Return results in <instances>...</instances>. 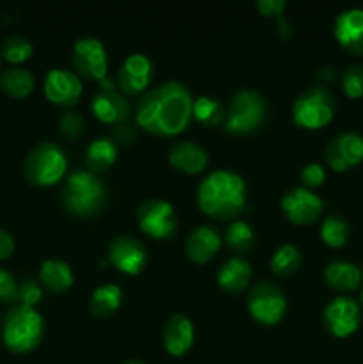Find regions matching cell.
Instances as JSON below:
<instances>
[{
	"mask_svg": "<svg viewBox=\"0 0 363 364\" xmlns=\"http://www.w3.org/2000/svg\"><path fill=\"white\" fill-rule=\"evenodd\" d=\"M363 274L356 263L347 259H331L324 267V281L338 291H352L362 284Z\"/></svg>",
	"mask_w": 363,
	"mask_h": 364,
	"instance_id": "23",
	"label": "cell"
},
{
	"mask_svg": "<svg viewBox=\"0 0 363 364\" xmlns=\"http://www.w3.org/2000/svg\"><path fill=\"white\" fill-rule=\"evenodd\" d=\"M194 323L184 313H174L166 320L162 329L164 350L173 358H182L194 345Z\"/></svg>",
	"mask_w": 363,
	"mask_h": 364,
	"instance_id": "18",
	"label": "cell"
},
{
	"mask_svg": "<svg viewBox=\"0 0 363 364\" xmlns=\"http://www.w3.org/2000/svg\"><path fill=\"white\" fill-rule=\"evenodd\" d=\"M324 181H326V169H324L322 164L308 162L301 169L302 187L310 188V191H315V188L322 187Z\"/></svg>",
	"mask_w": 363,
	"mask_h": 364,
	"instance_id": "34",
	"label": "cell"
},
{
	"mask_svg": "<svg viewBox=\"0 0 363 364\" xmlns=\"http://www.w3.org/2000/svg\"><path fill=\"white\" fill-rule=\"evenodd\" d=\"M23 174L34 187H52L68 176V156L59 144L43 141L27 153Z\"/></svg>",
	"mask_w": 363,
	"mask_h": 364,
	"instance_id": "5",
	"label": "cell"
},
{
	"mask_svg": "<svg viewBox=\"0 0 363 364\" xmlns=\"http://www.w3.org/2000/svg\"><path fill=\"white\" fill-rule=\"evenodd\" d=\"M110 265L127 276H137L148 263V251L139 238L132 235H120L112 238L107 249Z\"/></svg>",
	"mask_w": 363,
	"mask_h": 364,
	"instance_id": "14",
	"label": "cell"
},
{
	"mask_svg": "<svg viewBox=\"0 0 363 364\" xmlns=\"http://www.w3.org/2000/svg\"><path fill=\"white\" fill-rule=\"evenodd\" d=\"M39 281L46 290L53 294H64L75 283V274L71 265L64 259L46 258L39 267Z\"/></svg>",
	"mask_w": 363,
	"mask_h": 364,
	"instance_id": "24",
	"label": "cell"
},
{
	"mask_svg": "<svg viewBox=\"0 0 363 364\" xmlns=\"http://www.w3.org/2000/svg\"><path fill=\"white\" fill-rule=\"evenodd\" d=\"M327 166L337 173H345L363 160V135L354 130L335 135L324 149Z\"/></svg>",
	"mask_w": 363,
	"mask_h": 364,
	"instance_id": "15",
	"label": "cell"
},
{
	"mask_svg": "<svg viewBox=\"0 0 363 364\" xmlns=\"http://www.w3.org/2000/svg\"><path fill=\"white\" fill-rule=\"evenodd\" d=\"M167 160L180 173L201 174L210 164V153L194 141H178L167 151Z\"/></svg>",
	"mask_w": 363,
	"mask_h": 364,
	"instance_id": "20",
	"label": "cell"
},
{
	"mask_svg": "<svg viewBox=\"0 0 363 364\" xmlns=\"http://www.w3.org/2000/svg\"><path fill=\"white\" fill-rule=\"evenodd\" d=\"M59 128L60 132H63V135H66V137H78V135L84 132V117L80 116V112L66 110V112L59 117Z\"/></svg>",
	"mask_w": 363,
	"mask_h": 364,
	"instance_id": "35",
	"label": "cell"
},
{
	"mask_svg": "<svg viewBox=\"0 0 363 364\" xmlns=\"http://www.w3.org/2000/svg\"><path fill=\"white\" fill-rule=\"evenodd\" d=\"M36 87V78L31 70L21 66H9L0 71V89L11 98H25Z\"/></svg>",
	"mask_w": 363,
	"mask_h": 364,
	"instance_id": "27",
	"label": "cell"
},
{
	"mask_svg": "<svg viewBox=\"0 0 363 364\" xmlns=\"http://www.w3.org/2000/svg\"><path fill=\"white\" fill-rule=\"evenodd\" d=\"M123 364H146V363L141 361V359H128V361H125Z\"/></svg>",
	"mask_w": 363,
	"mask_h": 364,
	"instance_id": "40",
	"label": "cell"
},
{
	"mask_svg": "<svg viewBox=\"0 0 363 364\" xmlns=\"http://www.w3.org/2000/svg\"><path fill=\"white\" fill-rule=\"evenodd\" d=\"M246 308H248L249 316L260 326L273 327L283 320L288 301L280 284L273 281H260L249 288Z\"/></svg>",
	"mask_w": 363,
	"mask_h": 364,
	"instance_id": "8",
	"label": "cell"
},
{
	"mask_svg": "<svg viewBox=\"0 0 363 364\" xmlns=\"http://www.w3.org/2000/svg\"><path fill=\"white\" fill-rule=\"evenodd\" d=\"M333 34L338 45L352 57H363V9L349 7L335 18Z\"/></svg>",
	"mask_w": 363,
	"mask_h": 364,
	"instance_id": "17",
	"label": "cell"
},
{
	"mask_svg": "<svg viewBox=\"0 0 363 364\" xmlns=\"http://www.w3.org/2000/svg\"><path fill=\"white\" fill-rule=\"evenodd\" d=\"M342 91L349 96V98L356 100L363 96V64L352 63L342 71Z\"/></svg>",
	"mask_w": 363,
	"mask_h": 364,
	"instance_id": "33",
	"label": "cell"
},
{
	"mask_svg": "<svg viewBox=\"0 0 363 364\" xmlns=\"http://www.w3.org/2000/svg\"><path fill=\"white\" fill-rule=\"evenodd\" d=\"M192 117L206 128L224 127V121H226V107L216 96L201 95L198 98H194V102H192Z\"/></svg>",
	"mask_w": 363,
	"mask_h": 364,
	"instance_id": "28",
	"label": "cell"
},
{
	"mask_svg": "<svg viewBox=\"0 0 363 364\" xmlns=\"http://www.w3.org/2000/svg\"><path fill=\"white\" fill-rule=\"evenodd\" d=\"M349 237H351V226L347 220L338 213H331V215L324 217L322 224H320V238L324 244L331 249H340L347 244Z\"/></svg>",
	"mask_w": 363,
	"mask_h": 364,
	"instance_id": "31",
	"label": "cell"
},
{
	"mask_svg": "<svg viewBox=\"0 0 363 364\" xmlns=\"http://www.w3.org/2000/svg\"><path fill=\"white\" fill-rule=\"evenodd\" d=\"M41 299H43V288L39 287V283H36V281L32 279H27L23 281V283H20V288H18V301H20V304L34 308Z\"/></svg>",
	"mask_w": 363,
	"mask_h": 364,
	"instance_id": "37",
	"label": "cell"
},
{
	"mask_svg": "<svg viewBox=\"0 0 363 364\" xmlns=\"http://www.w3.org/2000/svg\"><path fill=\"white\" fill-rule=\"evenodd\" d=\"M18 288H20V283L16 277L7 269L0 267V302L18 301Z\"/></svg>",
	"mask_w": 363,
	"mask_h": 364,
	"instance_id": "36",
	"label": "cell"
},
{
	"mask_svg": "<svg viewBox=\"0 0 363 364\" xmlns=\"http://www.w3.org/2000/svg\"><path fill=\"white\" fill-rule=\"evenodd\" d=\"M60 201L66 212L75 217L98 215L107 201V191L98 174L88 169H75L64 178Z\"/></svg>",
	"mask_w": 363,
	"mask_h": 364,
	"instance_id": "3",
	"label": "cell"
},
{
	"mask_svg": "<svg viewBox=\"0 0 363 364\" xmlns=\"http://www.w3.org/2000/svg\"><path fill=\"white\" fill-rule=\"evenodd\" d=\"M196 201L210 219L235 220L248 203V185L231 169L210 171L199 183Z\"/></svg>",
	"mask_w": 363,
	"mask_h": 364,
	"instance_id": "2",
	"label": "cell"
},
{
	"mask_svg": "<svg viewBox=\"0 0 363 364\" xmlns=\"http://www.w3.org/2000/svg\"><path fill=\"white\" fill-rule=\"evenodd\" d=\"M359 304H362V309H363V287H362V297H359Z\"/></svg>",
	"mask_w": 363,
	"mask_h": 364,
	"instance_id": "41",
	"label": "cell"
},
{
	"mask_svg": "<svg viewBox=\"0 0 363 364\" xmlns=\"http://www.w3.org/2000/svg\"><path fill=\"white\" fill-rule=\"evenodd\" d=\"M362 304L347 295H337L322 309V322L335 338H347L362 326Z\"/></svg>",
	"mask_w": 363,
	"mask_h": 364,
	"instance_id": "11",
	"label": "cell"
},
{
	"mask_svg": "<svg viewBox=\"0 0 363 364\" xmlns=\"http://www.w3.org/2000/svg\"><path fill=\"white\" fill-rule=\"evenodd\" d=\"M256 9L260 11V14L269 18H283L285 9H287V2L285 0H258L256 2Z\"/></svg>",
	"mask_w": 363,
	"mask_h": 364,
	"instance_id": "38",
	"label": "cell"
},
{
	"mask_svg": "<svg viewBox=\"0 0 363 364\" xmlns=\"http://www.w3.org/2000/svg\"><path fill=\"white\" fill-rule=\"evenodd\" d=\"M285 217L295 226H308L313 224L324 212V201L315 191L298 185L281 196L280 201Z\"/></svg>",
	"mask_w": 363,
	"mask_h": 364,
	"instance_id": "12",
	"label": "cell"
},
{
	"mask_svg": "<svg viewBox=\"0 0 363 364\" xmlns=\"http://www.w3.org/2000/svg\"><path fill=\"white\" fill-rule=\"evenodd\" d=\"M43 92L53 105L73 107L84 92L82 78L66 68H52L43 80Z\"/></svg>",
	"mask_w": 363,
	"mask_h": 364,
	"instance_id": "16",
	"label": "cell"
},
{
	"mask_svg": "<svg viewBox=\"0 0 363 364\" xmlns=\"http://www.w3.org/2000/svg\"><path fill=\"white\" fill-rule=\"evenodd\" d=\"M337 112V100L324 85L305 89L292 103V119L306 130H319L331 123Z\"/></svg>",
	"mask_w": 363,
	"mask_h": 364,
	"instance_id": "7",
	"label": "cell"
},
{
	"mask_svg": "<svg viewBox=\"0 0 363 364\" xmlns=\"http://www.w3.org/2000/svg\"><path fill=\"white\" fill-rule=\"evenodd\" d=\"M302 262L301 251L295 244H281L270 256V272L278 277H290L299 270Z\"/></svg>",
	"mask_w": 363,
	"mask_h": 364,
	"instance_id": "29",
	"label": "cell"
},
{
	"mask_svg": "<svg viewBox=\"0 0 363 364\" xmlns=\"http://www.w3.org/2000/svg\"><path fill=\"white\" fill-rule=\"evenodd\" d=\"M223 247V235L210 224H201L189 231L185 238V255L194 263H206Z\"/></svg>",
	"mask_w": 363,
	"mask_h": 364,
	"instance_id": "19",
	"label": "cell"
},
{
	"mask_svg": "<svg viewBox=\"0 0 363 364\" xmlns=\"http://www.w3.org/2000/svg\"><path fill=\"white\" fill-rule=\"evenodd\" d=\"M91 110L98 121L105 124H117L130 116V103L127 96L116 89H100L91 100Z\"/></svg>",
	"mask_w": 363,
	"mask_h": 364,
	"instance_id": "21",
	"label": "cell"
},
{
	"mask_svg": "<svg viewBox=\"0 0 363 364\" xmlns=\"http://www.w3.org/2000/svg\"><path fill=\"white\" fill-rule=\"evenodd\" d=\"M34 53V45L31 43V39H27L25 36H7L2 43V50H0V55L2 59H6L7 63L18 64L28 60Z\"/></svg>",
	"mask_w": 363,
	"mask_h": 364,
	"instance_id": "32",
	"label": "cell"
},
{
	"mask_svg": "<svg viewBox=\"0 0 363 364\" xmlns=\"http://www.w3.org/2000/svg\"><path fill=\"white\" fill-rule=\"evenodd\" d=\"M192 102L194 98L184 82L167 80L139 96L135 123L157 137H177L191 123Z\"/></svg>",
	"mask_w": 363,
	"mask_h": 364,
	"instance_id": "1",
	"label": "cell"
},
{
	"mask_svg": "<svg viewBox=\"0 0 363 364\" xmlns=\"http://www.w3.org/2000/svg\"><path fill=\"white\" fill-rule=\"evenodd\" d=\"M267 119V102L255 89H241L226 107L224 132L230 135H249L258 132Z\"/></svg>",
	"mask_w": 363,
	"mask_h": 364,
	"instance_id": "6",
	"label": "cell"
},
{
	"mask_svg": "<svg viewBox=\"0 0 363 364\" xmlns=\"http://www.w3.org/2000/svg\"><path fill=\"white\" fill-rule=\"evenodd\" d=\"M123 304V290L116 283H103L95 288L89 299V309L96 318H107L114 315Z\"/></svg>",
	"mask_w": 363,
	"mask_h": 364,
	"instance_id": "26",
	"label": "cell"
},
{
	"mask_svg": "<svg viewBox=\"0 0 363 364\" xmlns=\"http://www.w3.org/2000/svg\"><path fill=\"white\" fill-rule=\"evenodd\" d=\"M71 63H73L75 73L88 80L102 82L109 70L105 46L95 36H82L75 41L73 50H71Z\"/></svg>",
	"mask_w": 363,
	"mask_h": 364,
	"instance_id": "10",
	"label": "cell"
},
{
	"mask_svg": "<svg viewBox=\"0 0 363 364\" xmlns=\"http://www.w3.org/2000/svg\"><path fill=\"white\" fill-rule=\"evenodd\" d=\"M0 66H2V55H0Z\"/></svg>",
	"mask_w": 363,
	"mask_h": 364,
	"instance_id": "42",
	"label": "cell"
},
{
	"mask_svg": "<svg viewBox=\"0 0 363 364\" xmlns=\"http://www.w3.org/2000/svg\"><path fill=\"white\" fill-rule=\"evenodd\" d=\"M139 228L155 240H169L180 228V219L169 201L162 198H148L139 205L135 213Z\"/></svg>",
	"mask_w": 363,
	"mask_h": 364,
	"instance_id": "9",
	"label": "cell"
},
{
	"mask_svg": "<svg viewBox=\"0 0 363 364\" xmlns=\"http://www.w3.org/2000/svg\"><path fill=\"white\" fill-rule=\"evenodd\" d=\"M14 247H16V242H14L13 235L7 230L0 228V262L11 258L14 252Z\"/></svg>",
	"mask_w": 363,
	"mask_h": 364,
	"instance_id": "39",
	"label": "cell"
},
{
	"mask_svg": "<svg viewBox=\"0 0 363 364\" xmlns=\"http://www.w3.org/2000/svg\"><path fill=\"white\" fill-rule=\"evenodd\" d=\"M117 159V146L109 137H96L88 144L84 153L85 169L93 174L105 173Z\"/></svg>",
	"mask_w": 363,
	"mask_h": 364,
	"instance_id": "25",
	"label": "cell"
},
{
	"mask_svg": "<svg viewBox=\"0 0 363 364\" xmlns=\"http://www.w3.org/2000/svg\"><path fill=\"white\" fill-rule=\"evenodd\" d=\"M224 242L237 255L248 252L255 245V230L248 220L235 219L224 230Z\"/></svg>",
	"mask_w": 363,
	"mask_h": 364,
	"instance_id": "30",
	"label": "cell"
},
{
	"mask_svg": "<svg viewBox=\"0 0 363 364\" xmlns=\"http://www.w3.org/2000/svg\"><path fill=\"white\" fill-rule=\"evenodd\" d=\"M155 75V66L146 53H130L117 70V87L127 98L142 96L149 89Z\"/></svg>",
	"mask_w": 363,
	"mask_h": 364,
	"instance_id": "13",
	"label": "cell"
},
{
	"mask_svg": "<svg viewBox=\"0 0 363 364\" xmlns=\"http://www.w3.org/2000/svg\"><path fill=\"white\" fill-rule=\"evenodd\" d=\"M217 284L226 294H241L248 290L253 279V267L242 256H231L217 270Z\"/></svg>",
	"mask_w": 363,
	"mask_h": 364,
	"instance_id": "22",
	"label": "cell"
},
{
	"mask_svg": "<svg viewBox=\"0 0 363 364\" xmlns=\"http://www.w3.org/2000/svg\"><path fill=\"white\" fill-rule=\"evenodd\" d=\"M45 338V318L36 308L14 304L2 322V341L13 354H28L41 345Z\"/></svg>",
	"mask_w": 363,
	"mask_h": 364,
	"instance_id": "4",
	"label": "cell"
}]
</instances>
